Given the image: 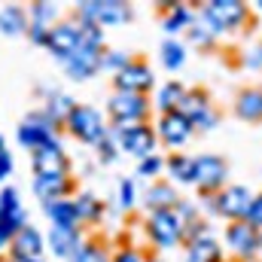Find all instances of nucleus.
Returning <instances> with one entry per match:
<instances>
[{
	"instance_id": "35",
	"label": "nucleus",
	"mask_w": 262,
	"mask_h": 262,
	"mask_svg": "<svg viewBox=\"0 0 262 262\" xmlns=\"http://www.w3.org/2000/svg\"><path fill=\"white\" fill-rule=\"evenodd\" d=\"M125 64H131V58L125 52H104V58H101V67L104 70H113V73H119Z\"/></svg>"
},
{
	"instance_id": "9",
	"label": "nucleus",
	"mask_w": 262,
	"mask_h": 262,
	"mask_svg": "<svg viewBox=\"0 0 262 262\" xmlns=\"http://www.w3.org/2000/svg\"><path fill=\"white\" fill-rule=\"evenodd\" d=\"M113 137L119 143V149H125L131 156H137L140 162L156 156V131L146 128V125H134V128H113Z\"/></svg>"
},
{
	"instance_id": "37",
	"label": "nucleus",
	"mask_w": 262,
	"mask_h": 262,
	"mask_svg": "<svg viewBox=\"0 0 262 262\" xmlns=\"http://www.w3.org/2000/svg\"><path fill=\"white\" fill-rule=\"evenodd\" d=\"M98 156H101V162H113L116 156H119V143H116V137H113V131L98 143Z\"/></svg>"
},
{
	"instance_id": "18",
	"label": "nucleus",
	"mask_w": 262,
	"mask_h": 262,
	"mask_svg": "<svg viewBox=\"0 0 262 262\" xmlns=\"http://www.w3.org/2000/svg\"><path fill=\"white\" fill-rule=\"evenodd\" d=\"M61 61H64L67 55H73L76 49H79V28L76 25H55L52 31H49V43H46Z\"/></svg>"
},
{
	"instance_id": "32",
	"label": "nucleus",
	"mask_w": 262,
	"mask_h": 262,
	"mask_svg": "<svg viewBox=\"0 0 262 262\" xmlns=\"http://www.w3.org/2000/svg\"><path fill=\"white\" fill-rule=\"evenodd\" d=\"M73 204H76L79 220H85V223H92V220H98V216H101V201H98L95 195H89V192H85V195H79Z\"/></svg>"
},
{
	"instance_id": "12",
	"label": "nucleus",
	"mask_w": 262,
	"mask_h": 262,
	"mask_svg": "<svg viewBox=\"0 0 262 262\" xmlns=\"http://www.w3.org/2000/svg\"><path fill=\"white\" fill-rule=\"evenodd\" d=\"M113 79H116V92H128V95H146V92L152 89V82H156L152 70L143 64V61L125 64Z\"/></svg>"
},
{
	"instance_id": "39",
	"label": "nucleus",
	"mask_w": 262,
	"mask_h": 262,
	"mask_svg": "<svg viewBox=\"0 0 262 262\" xmlns=\"http://www.w3.org/2000/svg\"><path fill=\"white\" fill-rule=\"evenodd\" d=\"M162 168H165V162H162L159 156H149V159L140 162V174H143V177H156Z\"/></svg>"
},
{
	"instance_id": "7",
	"label": "nucleus",
	"mask_w": 262,
	"mask_h": 262,
	"mask_svg": "<svg viewBox=\"0 0 262 262\" xmlns=\"http://www.w3.org/2000/svg\"><path fill=\"white\" fill-rule=\"evenodd\" d=\"M180 113L192 122V128L195 131H213L216 128V122H220L216 107L210 104L207 92H201V89L186 92V98H183V104H180Z\"/></svg>"
},
{
	"instance_id": "28",
	"label": "nucleus",
	"mask_w": 262,
	"mask_h": 262,
	"mask_svg": "<svg viewBox=\"0 0 262 262\" xmlns=\"http://www.w3.org/2000/svg\"><path fill=\"white\" fill-rule=\"evenodd\" d=\"M186 34H189V43L198 46V49H213V46H216V40H220V34H216V31H213L201 15L189 25V31H186Z\"/></svg>"
},
{
	"instance_id": "48",
	"label": "nucleus",
	"mask_w": 262,
	"mask_h": 262,
	"mask_svg": "<svg viewBox=\"0 0 262 262\" xmlns=\"http://www.w3.org/2000/svg\"><path fill=\"white\" fill-rule=\"evenodd\" d=\"M259 232H262V229H259Z\"/></svg>"
},
{
	"instance_id": "36",
	"label": "nucleus",
	"mask_w": 262,
	"mask_h": 262,
	"mask_svg": "<svg viewBox=\"0 0 262 262\" xmlns=\"http://www.w3.org/2000/svg\"><path fill=\"white\" fill-rule=\"evenodd\" d=\"M55 6L52 3H37L34 6V25H43V28H52V18H55Z\"/></svg>"
},
{
	"instance_id": "2",
	"label": "nucleus",
	"mask_w": 262,
	"mask_h": 262,
	"mask_svg": "<svg viewBox=\"0 0 262 262\" xmlns=\"http://www.w3.org/2000/svg\"><path fill=\"white\" fill-rule=\"evenodd\" d=\"M216 34H232L250 18V6L241 0H207L198 12Z\"/></svg>"
},
{
	"instance_id": "16",
	"label": "nucleus",
	"mask_w": 262,
	"mask_h": 262,
	"mask_svg": "<svg viewBox=\"0 0 262 262\" xmlns=\"http://www.w3.org/2000/svg\"><path fill=\"white\" fill-rule=\"evenodd\" d=\"M34 168H37V177H46V174H67V159L61 152V146L52 140L40 149H34Z\"/></svg>"
},
{
	"instance_id": "40",
	"label": "nucleus",
	"mask_w": 262,
	"mask_h": 262,
	"mask_svg": "<svg viewBox=\"0 0 262 262\" xmlns=\"http://www.w3.org/2000/svg\"><path fill=\"white\" fill-rule=\"evenodd\" d=\"M247 223H250V226H256V229H262V192H256V195H253L250 213H247Z\"/></svg>"
},
{
	"instance_id": "21",
	"label": "nucleus",
	"mask_w": 262,
	"mask_h": 262,
	"mask_svg": "<svg viewBox=\"0 0 262 262\" xmlns=\"http://www.w3.org/2000/svg\"><path fill=\"white\" fill-rule=\"evenodd\" d=\"M177 204H180V195L174 192L171 183H152L146 189V207H149V213L152 210H171Z\"/></svg>"
},
{
	"instance_id": "3",
	"label": "nucleus",
	"mask_w": 262,
	"mask_h": 262,
	"mask_svg": "<svg viewBox=\"0 0 262 262\" xmlns=\"http://www.w3.org/2000/svg\"><path fill=\"white\" fill-rule=\"evenodd\" d=\"M146 232H149V238H152L156 247L171 250V247L183 244V235H186V216L180 213V207H171V210H152V213H149V223H146Z\"/></svg>"
},
{
	"instance_id": "4",
	"label": "nucleus",
	"mask_w": 262,
	"mask_h": 262,
	"mask_svg": "<svg viewBox=\"0 0 262 262\" xmlns=\"http://www.w3.org/2000/svg\"><path fill=\"white\" fill-rule=\"evenodd\" d=\"M226 247L232 250L235 262H256L262 256V232L247 220L226 226Z\"/></svg>"
},
{
	"instance_id": "14",
	"label": "nucleus",
	"mask_w": 262,
	"mask_h": 262,
	"mask_svg": "<svg viewBox=\"0 0 262 262\" xmlns=\"http://www.w3.org/2000/svg\"><path fill=\"white\" fill-rule=\"evenodd\" d=\"M25 229V213L18 207L15 189H3L0 195V241H6L9 235H18Z\"/></svg>"
},
{
	"instance_id": "33",
	"label": "nucleus",
	"mask_w": 262,
	"mask_h": 262,
	"mask_svg": "<svg viewBox=\"0 0 262 262\" xmlns=\"http://www.w3.org/2000/svg\"><path fill=\"white\" fill-rule=\"evenodd\" d=\"M21 28H25V12H21V9L9 6V9L0 12V31H6V34H18Z\"/></svg>"
},
{
	"instance_id": "6",
	"label": "nucleus",
	"mask_w": 262,
	"mask_h": 262,
	"mask_svg": "<svg viewBox=\"0 0 262 262\" xmlns=\"http://www.w3.org/2000/svg\"><path fill=\"white\" fill-rule=\"evenodd\" d=\"M195 186L204 195H216L229 186V162L213 156V152H204L195 156Z\"/></svg>"
},
{
	"instance_id": "30",
	"label": "nucleus",
	"mask_w": 262,
	"mask_h": 262,
	"mask_svg": "<svg viewBox=\"0 0 262 262\" xmlns=\"http://www.w3.org/2000/svg\"><path fill=\"white\" fill-rule=\"evenodd\" d=\"M76 28H79V43L101 49V43H104V28H101V25H95V21H82V18H79Z\"/></svg>"
},
{
	"instance_id": "46",
	"label": "nucleus",
	"mask_w": 262,
	"mask_h": 262,
	"mask_svg": "<svg viewBox=\"0 0 262 262\" xmlns=\"http://www.w3.org/2000/svg\"><path fill=\"white\" fill-rule=\"evenodd\" d=\"M25 262H40V259H25Z\"/></svg>"
},
{
	"instance_id": "44",
	"label": "nucleus",
	"mask_w": 262,
	"mask_h": 262,
	"mask_svg": "<svg viewBox=\"0 0 262 262\" xmlns=\"http://www.w3.org/2000/svg\"><path fill=\"white\" fill-rule=\"evenodd\" d=\"M256 9H259V12H262V0H256Z\"/></svg>"
},
{
	"instance_id": "1",
	"label": "nucleus",
	"mask_w": 262,
	"mask_h": 262,
	"mask_svg": "<svg viewBox=\"0 0 262 262\" xmlns=\"http://www.w3.org/2000/svg\"><path fill=\"white\" fill-rule=\"evenodd\" d=\"M250 204H253V192L241 183H229L223 192L216 195H201V207L213 216H226L229 223H238V220H247L250 213Z\"/></svg>"
},
{
	"instance_id": "29",
	"label": "nucleus",
	"mask_w": 262,
	"mask_h": 262,
	"mask_svg": "<svg viewBox=\"0 0 262 262\" xmlns=\"http://www.w3.org/2000/svg\"><path fill=\"white\" fill-rule=\"evenodd\" d=\"M183 61H186V46H183L180 40L168 37V40L162 43V64L168 67V70H180Z\"/></svg>"
},
{
	"instance_id": "26",
	"label": "nucleus",
	"mask_w": 262,
	"mask_h": 262,
	"mask_svg": "<svg viewBox=\"0 0 262 262\" xmlns=\"http://www.w3.org/2000/svg\"><path fill=\"white\" fill-rule=\"evenodd\" d=\"M49 241H52V250L58 253V256H73L79 247H82V241H79V232L73 229H55L52 226V235H49Z\"/></svg>"
},
{
	"instance_id": "25",
	"label": "nucleus",
	"mask_w": 262,
	"mask_h": 262,
	"mask_svg": "<svg viewBox=\"0 0 262 262\" xmlns=\"http://www.w3.org/2000/svg\"><path fill=\"white\" fill-rule=\"evenodd\" d=\"M186 85H180V82H165L162 89H159V95H156V104H159V110L162 113H174V110H180V104H183V98H186Z\"/></svg>"
},
{
	"instance_id": "17",
	"label": "nucleus",
	"mask_w": 262,
	"mask_h": 262,
	"mask_svg": "<svg viewBox=\"0 0 262 262\" xmlns=\"http://www.w3.org/2000/svg\"><path fill=\"white\" fill-rule=\"evenodd\" d=\"M235 116L244 122H262V89L247 85L235 95Z\"/></svg>"
},
{
	"instance_id": "11",
	"label": "nucleus",
	"mask_w": 262,
	"mask_h": 262,
	"mask_svg": "<svg viewBox=\"0 0 262 262\" xmlns=\"http://www.w3.org/2000/svg\"><path fill=\"white\" fill-rule=\"evenodd\" d=\"M131 15V9L119 0H101V3H82L79 6V18L82 21H95V25H116V21H125Z\"/></svg>"
},
{
	"instance_id": "19",
	"label": "nucleus",
	"mask_w": 262,
	"mask_h": 262,
	"mask_svg": "<svg viewBox=\"0 0 262 262\" xmlns=\"http://www.w3.org/2000/svg\"><path fill=\"white\" fill-rule=\"evenodd\" d=\"M186 262H226L223 259V244L213 235L198 238L192 244H186Z\"/></svg>"
},
{
	"instance_id": "31",
	"label": "nucleus",
	"mask_w": 262,
	"mask_h": 262,
	"mask_svg": "<svg viewBox=\"0 0 262 262\" xmlns=\"http://www.w3.org/2000/svg\"><path fill=\"white\" fill-rule=\"evenodd\" d=\"M73 113V101L67 98V95H55V98H49V107H46V116L52 119V122H61Z\"/></svg>"
},
{
	"instance_id": "24",
	"label": "nucleus",
	"mask_w": 262,
	"mask_h": 262,
	"mask_svg": "<svg viewBox=\"0 0 262 262\" xmlns=\"http://www.w3.org/2000/svg\"><path fill=\"white\" fill-rule=\"evenodd\" d=\"M40 250H43V238H40V232L37 229H31V226H25L18 235H15V253H18V259H37L40 256Z\"/></svg>"
},
{
	"instance_id": "43",
	"label": "nucleus",
	"mask_w": 262,
	"mask_h": 262,
	"mask_svg": "<svg viewBox=\"0 0 262 262\" xmlns=\"http://www.w3.org/2000/svg\"><path fill=\"white\" fill-rule=\"evenodd\" d=\"M6 171H9V156H6V152H3V156H0V177H3V174H6Z\"/></svg>"
},
{
	"instance_id": "20",
	"label": "nucleus",
	"mask_w": 262,
	"mask_h": 262,
	"mask_svg": "<svg viewBox=\"0 0 262 262\" xmlns=\"http://www.w3.org/2000/svg\"><path fill=\"white\" fill-rule=\"evenodd\" d=\"M43 207H46V213L52 216V223H55V229H76L79 226V213H76V204L73 201H67V198H58V201H43Z\"/></svg>"
},
{
	"instance_id": "13",
	"label": "nucleus",
	"mask_w": 262,
	"mask_h": 262,
	"mask_svg": "<svg viewBox=\"0 0 262 262\" xmlns=\"http://www.w3.org/2000/svg\"><path fill=\"white\" fill-rule=\"evenodd\" d=\"M18 140H21L25 146H31V149H40V146H46V143L55 140V122H52L46 113H34V116H28V119L21 122Z\"/></svg>"
},
{
	"instance_id": "15",
	"label": "nucleus",
	"mask_w": 262,
	"mask_h": 262,
	"mask_svg": "<svg viewBox=\"0 0 262 262\" xmlns=\"http://www.w3.org/2000/svg\"><path fill=\"white\" fill-rule=\"evenodd\" d=\"M101 58H104V52H101V49L79 43V49H76L73 55H67V58H64V67H67V73H70L73 79H89V76L101 67Z\"/></svg>"
},
{
	"instance_id": "41",
	"label": "nucleus",
	"mask_w": 262,
	"mask_h": 262,
	"mask_svg": "<svg viewBox=\"0 0 262 262\" xmlns=\"http://www.w3.org/2000/svg\"><path fill=\"white\" fill-rule=\"evenodd\" d=\"M119 204L122 207H131L134 204V183L131 180H122L119 183Z\"/></svg>"
},
{
	"instance_id": "38",
	"label": "nucleus",
	"mask_w": 262,
	"mask_h": 262,
	"mask_svg": "<svg viewBox=\"0 0 262 262\" xmlns=\"http://www.w3.org/2000/svg\"><path fill=\"white\" fill-rule=\"evenodd\" d=\"M241 61H244V67H250V70H262V43H256V46H247Z\"/></svg>"
},
{
	"instance_id": "5",
	"label": "nucleus",
	"mask_w": 262,
	"mask_h": 262,
	"mask_svg": "<svg viewBox=\"0 0 262 262\" xmlns=\"http://www.w3.org/2000/svg\"><path fill=\"white\" fill-rule=\"evenodd\" d=\"M110 116H113V128H134V125H143L146 113H149V101L146 95H128V92H116L107 104Z\"/></svg>"
},
{
	"instance_id": "45",
	"label": "nucleus",
	"mask_w": 262,
	"mask_h": 262,
	"mask_svg": "<svg viewBox=\"0 0 262 262\" xmlns=\"http://www.w3.org/2000/svg\"><path fill=\"white\" fill-rule=\"evenodd\" d=\"M3 152H6V149H3V140H0V156H3Z\"/></svg>"
},
{
	"instance_id": "27",
	"label": "nucleus",
	"mask_w": 262,
	"mask_h": 262,
	"mask_svg": "<svg viewBox=\"0 0 262 262\" xmlns=\"http://www.w3.org/2000/svg\"><path fill=\"white\" fill-rule=\"evenodd\" d=\"M165 165H168V171L177 183H195V156H180L177 152Z\"/></svg>"
},
{
	"instance_id": "8",
	"label": "nucleus",
	"mask_w": 262,
	"mask_h": 262,
	"mask_svg": "<svg viewBox=\"0 0 262 262\" xmlns=\"http://www.w3.org/2000/svg\"><path fill=\"white\" fill-rule=\"evenodd\" d=\"M67 125H70V131H73L79 140L95 143V146L110 134V128H107L104 119H101V113L92 110V107H73V113L67 116Z\"/></svg>"
},
{
	"instance_id": "47",
	"label": "nucleus",
	"mask_w": 262,
	"mask_h": 262,
	"mask_svg": "<svg viewBox=\"0 0 262 262\" xmlns=\"http://www.w3.org/2000/svg\"><path fill=\"white\" fill-rule=\"evenodd\" d=\"M256 262H262V256H259V259H256Z\"/></svg>"
},
{
	"instance_id": "23",
	"label": "nucleus",
	"mask_w": 262,
	"mask_h": 262,
	"mask_svg": "<svg viewBox=\"0 0 262 262\" xmlns=\"http://www.w3.org/2000/svg\"><path fill=\"white\" fill-rule=\"evenodd\" d=\"M34 189L43 201H58L70 189V180H67V174H46V177L34 180Z\"/></svg>"
},
{
	"instance_id": "10",
	"label": "nucleus",
	"mask_w": 262,
	"mask_h": 262,
	"mask_svg": "<svg viewBox=\"0 0 262 262\" xmlns=\"http://www.w3.org/2000/svg\"><path fill=\"white\" fill-rule=\"evenodd\" d=\"M192 134H195L192 122H189L180 110H174V113H162V116H159L156 137H159L162 143H168V146H183Z\"/></svg>"
},
{
	"instance_id": "42",
	"label": "nucleus",
	"mask_w": 262,
	"mask_h": 262,
	"mask_svg": "<svg viewBox=\"0 0 262 262\" xmlns=\"http://www.w3.org/2000/svg\"><path fill=\"white\" fill-rule=\"evenodd\" d=\"M113 262H143V259H140L134 250H122V253H119V256H116Z\"/></svg>"
},
{
	"instance_id": "34",
	"label": "nucleus",
	"mask_w": 262,
	"mask_h": 262,
	"mask_svg": "<svg viewBox=\"0 0 262 262\" xmlns=\"http://www.w3.org/2000/svg\"><path fill=\"white\" fill-rule=\"evenodd\" d=\"M70 262H107V253H104L101 247H95V244H82V247L70 256Z\"/></svg>"
},
{
	"instance_id": "22",
	"label": "nucleus",
	"mask_w": 262,
	"mask_h": 262,
	"mask_svg": "<svg viewBox=\"0 0 262 262\" xmlns=\"http://www.w3.org/2000/svg\"><path fill=\"white\" fill-rule=\"evenodd\" d=\"M168 15H165V31L174 37L180 31H189V25L195 21V12L186 6V3H165Z\"/></svg>"
}]
</instances>
